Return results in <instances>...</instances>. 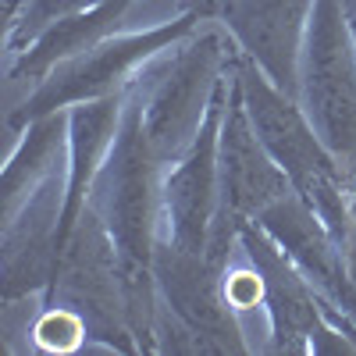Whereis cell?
Wrapping results in <instances>:
<instances>
[{"mask_svg": "<svg viewBox=\"0 0 356 356\" xmlns=\"http://www.w3.org/2000/svg\"><path fill=\"white\" fill-rule=\"evenodd\" d=\"M193 18H178L171 25H161L154 33H143V36H132V40H118L111 47H100L86 57V61L72 65L65 75H57L47 89L43 97L36 100L40 107H50V104H61V100H72V97H86V93H97L100 86H107L111 79H118L132 61L146 57L150 50H161L164 43H171L175 36H182L189 29Z\"/></svg>", "mask_w": 356, "mask_h": 356, "instance_id": "6da1fadb", "label": "cell"}, {"mask_svg": "<svg viewBox=\"0 0 356 356\" xmlns=\"http://www.w3.org/2000/svg\"><path fill=\"white\" fill-rule=\"evenodd\" d=\"M86 4H100V0H25V15H22V22L11 25V40H18V36H36L40 29H47V25H54V22L75 15V11L86 8Z\"/></svg>", "mask_w": 356, "mask_h": 356, "instance_id": "7a4b0ae2", "label": "cell"}, {"mask_svg": "<svg viewBox=\"0 0 356 356\" xmlns=\"http://www.w3.org/2000/svg\"><path fill=\"white\" fill-rule=\"evenodd\" d=\"M342 11H346V22H349V33H353V47H356V0H339Z\"/></svg>", "mask_w": 356, "mask_h": 356, "instance_id": "3957f363", "label": "cell"}]
</instances>
